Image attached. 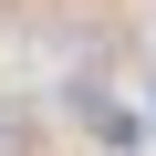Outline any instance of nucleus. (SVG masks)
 <instances>
[]
</instances>
